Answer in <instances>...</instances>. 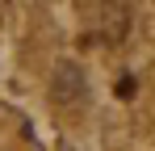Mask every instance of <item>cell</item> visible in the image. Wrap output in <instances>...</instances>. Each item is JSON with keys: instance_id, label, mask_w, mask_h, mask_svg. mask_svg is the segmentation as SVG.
<instances>
[{"instance_id": "obj_1", "label": "cell", "mask_w": 155, "mask_h": 151, "mask_svg": "<svg viewBox=\"0 0 155 151\" xmlns=\"http://www.w3.org/2000/svg\"><path fill=\"white\" fill-rule=\"evenodd\" d=\"M88 92V76L76 59H59L51 67V101L54 105H76Z\"/></svg>"}]
</instances>
